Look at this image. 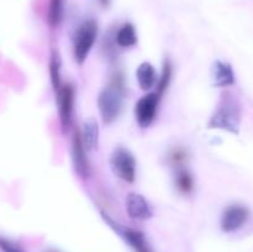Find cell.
Segmentation results:
<instances>
[{"label": "cell", "instance_id": "7", "mask_svg": "<svg viewBox=\"0 0 253 252\" xmlns=\"http://www.w3.org/2000/svg\"><path fill=\"white\" fill-rule=\"evenodd\" d=\"M57 105H58L59 123L64 133L72 125L74 100H76V88L71 83H62L61 88L56 91Z\"/></svg>", "mask_w": 253, "mask_h": 252}, {"label": "cell", "instance_id": "4", "mask_svg": "<svg viewBox=\"0 0 253 252\" xmlns=\"http://www.w3.org/2000/svg\"><path fill=\"white\" fill-rule=\"evenodd\" d=\"M110 168L114 175L126 183H133L137 173V162L128 148L118 146L110 156Z\"/></svg>", "mask_w": 253, "mask_h": 252}, {"label": "cell", "instance_id": "19", "mask_svg": "<svg viewBox=\"0 0 253 252\" xmlns=\"http://www.w3.org/2000/svg\"><path fill=\"white\" fill-rule=\"evenodd\" d=\"M188 158H189V155H188V151L184 147H174L168 153V162L175 169L185 167Z\"/></svg>", "mask_w": 253, "mask_h": 252}, {"label": "cell", "instance_id": "13", "mask_svg": "<svg viewBox=\"0 0 253 252\" xmlns=\"http://www.w3.org/2000/svg\"><path fill=\"white\" fill-rule=\"evenodd\" d=\"M136 79L140 88L145 91H150L157 84L158 76L156 68L150 62H142L136 69Z\"/></svg>", "mask_w": 253, "mask_h": 252}, {"label": "cell", "instance_id": "1", "mask_svg": "<svg viewBox=\"0 0 253 252\" xmlns=\"http://www.w3.org/2000/svg\"><path fill=\"white\" fill-rule=\"evenodd\" d=\"M126 83L123 72L116 71L111 76L109 84L101 89L98 96V109L105 125H110L120 116L124 108Z\"/></svg>", "mask_w": 253, "mask_h": 252}, {"label": "cell", "instance_id": "14", "mask_svg": "<svg viewBox=\"0 0 253 252\" xmlns=\"http://www.w3.org/2000/svg\"><path fill=\"white\" fill-rule=\"evenodd\" d=\"M83 145L86 151H93L99 145V125L94 118L86 119L83 123V127L79 128Z\"/></svg>", "mask_w": 253, "mask_h": 252}, {"label": "cell", "instance_id": "2", "mask_svg": "<svg viewBox=\"0 0 253 252\" xmlns=\"http://www.w3.org/2000/svg\"><path fill=\"white\" fill-rule=\"evenodd\" d=\"M241 105L234 94L225 91L221 94L214 113L208 121L209 128H219L237 135L241 125Z\"/></svg>", "mask_w": 253, "mask_h": 252}, {"label": "cell", "instance_id": "21", "mask_svg": "<svg viewBox=\"0 0 253 252\" xmlns=\"http://www.w3.org/2000/svg\"><path fill=\"white\" fill-rule=\"evenodd\" d=\"M98 1L103 7H109L111 4V0H98Z\"/></svg>", "mask_w": 253, "mask_h": 252}, {"label": "cell", "instance_id": "12", "mask_svg": "<svg viewBox=\"0 0 253 252\" xmlns=\"http://www.w3.org/2000/svg\"><path fill=\"white\" fill-rule=\"evenodd\" d=\"M114 42H115V46L123 49L135 47L138 42L135 25L131 24V22H124L114 34Z\"/></svg>", "mask_w": 253, "mask_h": 252}, {"label": "cell", "instance_id": "9", "mask_svg": "<svg viewBox=\"0 0 253 252\" xmlns=\"http://www.w3.org/2000/svg\"><path fill=\"white\" fill-rule=\"evenodd\" d=\"M86 152L88 151L83 145L81 131L79 128H74L73 136H72V162H73L74 170L82 179H86L90 175V163H89Z\"/></svg>", "mask_w": 253, "mask_h": 252}, {"label": "cell", "instance_id": "6", "mask_svg": "<svg viewBox=\"0 0 253 252\" xmlns=\"http://www.w3.org/2000/svg\"><path fill=\"white\" fill-rule=\"evenodd\" d=\"M161 98L162 96L158 95L156 91H150L138 99L137 103L135 104L133 114H135L136 123L140 127L146 128L152 125L155 119L157 118Z\"/></svg>", "mask_w": 253, "mask_h": 252}, {"label": "cell", "instance_id": "16", "mask_svg": "<svg viewBox=\"0 0 253 252\" xmlns=\"http://www.w3.org/2000/svg\"><path fill=\"white\" fill-rule=\"evenodd\" d=\"M61 57H59L58 51L52 49L51 57H49L48 62V71H49V78H51V84L53 86L54 91L58 90L62 85L61 81Z\"/></svg>", "mask_w": 253, "mask_h": 252}, {"label": "cell", "instance_id": "3", "mask_svg": "<svg viewBox=\"0 0 253 252\" xmlns=\"http://www.w3.org/2000/svg\"><path fill=\"white\" fill-rule=\"evenodd\" d=\"M99 35V25L94 19H86L77 27L73 36V57L79 66H83L90 54Z\"/></svg>", "mask_w": 253, "mask_h": 252}, {"label": "cell", "instance_id": "10", "mask_svg": "<svg viewBox=\"0 0 253 252\" xmlns=\"http://www.w3.org/2000/svg\"><path fill=\"white\" fill-rule=\"evenodd\" d=\"M126 212L132 220L145 221L152 217L153 211L148 200L138 193H128L126 197Z\"/></svg>", "mask_w": 253, "mask_h": 252}, {"label": "cell", "instance_id": "15", "mask_svg": "<svg viewBox=\"0 0 253 252\" xmlns=\"http://www.w3.org/2000/svg\"><path fill=\"white\" fill-rule=\"evenodd\" d=\"M174 185L178 192L182 193V194H192L195 188L194 177L185 167L178 168V169H175Z\"/></svg>", "mask_w": 253, "mask_h": 252}, {"label": "cell", "instance_id": "5", "mask_svg": "<svg viewBox=\"0 0 253 252\" xmlns=\"http://www.w3.org/2000/svg\"><path fill=\"white\" fill-rule=\"evenodd\" d=\"M101 216L105 220L106 224L127 242L128 246L133 250L135 252H152L150 244H148L147 239H146L145 234L137 229H132V227H125L123 225L118 224L115 220L111 219L108 214L101 211Z\"/></svg>", "mask_w": 253, "mask_h": 252}, {"label": "cell", "instance_id": "11", "mask_svg": "<svg viewBox=\"0 0 253 252\" xmlns=\"http://www.w3.org/2000/svg\"><path fill=\"white\" fill-rule=\"evenodd\" d=\"M212 84L216 88H227L235 84V73L231 64L224 61H215L211 68Z\"/></svg>", "mask_w": 253, "mask_h": 252}, {"label": "cell", "instance_id": "8", "mask_svg": "<svg viewBox=\"0 0 253 252\" xmlns=\"http://www.w3.org/2000/svg\"><path fill=\"white\" fill-rule=\"evenodd\" d=\"M249 219V208L242 204H231L222 211L220 226L224 232H234L241 229Z\"/></svg>", "mask_w": 253, "mask_h": 252}, {"label": "cell", "instance_id": "18", "mask_svg": "<svg viewBox=\"0 0 253 252\" xmlns=\"http://www.w3.org/2000/svg\"><path fill=\"white\" fill-rule=\"evenodd\" d=\"M64 14V0H49L48 12H47V21L51 27L59 26L63 20Z\"/></svg>", "mask_w": 253, "mask_h": 252}, {"label": "cell", "instance_id": "20", "mask_svg": "<svg viewBox=\"0 0 253 252\" xmlns=\"http://www.w3.org/2000/svg\"><path fill=\"white\" fill-rule=\"evenodd\" d=\"M0 250L2 252H25L19 245L10 241V240L4 239V237H0Z\"/></svg>", "mask_w": 253, "mask_h": 252}, {"label": "cell", "instance_id": "17", "mask_svg": "<svg viewBox=\"0 0 253 252\" xmlns=\"http://www.w3.org/2000/svg\"><path fill=\"white\" fill-rule=\"evenodd\" d=\"M173 77V64L170 59H165L162 64V71H161L160 77H158L157 84H156V93L160 96L167 91Z\"/></svg>", "mask_w": 253, "mask_h": 252}]
</instances>
